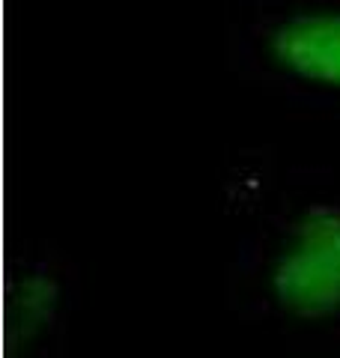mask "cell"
I'll return each mask as SVG.
<instances>
[{"mask_svg":"<svg viewBox=\"0 0 340 358\" xmlns=\"http://www.w3.org/2000/svg\"><path fill=\"white\" fill-rule=\"evenodd\" d=\"M224 268L236 317L302 341H340V185L290 167L254 185Z\"/></svg>","mask_w":340,"mask_h":358,"instance_id":"6da1fadb","label":"cell"},{"mask_svg":"<svg viewBox=\"0 0 340 358\" xmlns=\"http://www.w3.org/2000/svg\"><path fill=\"white\" fill-rule=\"evenodd\" d=\"M224 66L245 87L340 120V0H230Z\"/></svg>","mask_w":340,"mask_h":358,"instance_id":"7a4b0ae2","label":"cell"},{"mask_svg":"<svg viewBox=\"0 0 340 358\" xmlns=\"http://www.w3.org/2000/svg\"><path fill=\"white\" fill-rule=\"evenodd\" d=\"M78 308V263L54 242H27L24 251L15 254L6 281V322L13 343L33 358L60 355Z\"/></svg>","mask_w":340,"mask_h":358,"instance_id":"3957f363","label":"cell"}]
</instances>
